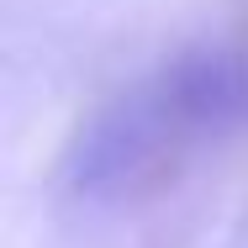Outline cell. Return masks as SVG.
Segmentation results:
<instances>
[{"label": "cell", "instance_id": "cell-1", "mask_svg": "<svg viewBox=\"0 0 248 248\" xmlns=\"http://www.w3.org/2000/svg\"><path fill=\"white\" fill-rule=\"evenodd\" d=\"M248 122V69L227 53L180 58L169 74L127 90L85 127L74 153V190L95 201L138 196L169 158L211 132Z\"/></svg>", "mask_w": 248, "mask_h": 248}]
</instances>
